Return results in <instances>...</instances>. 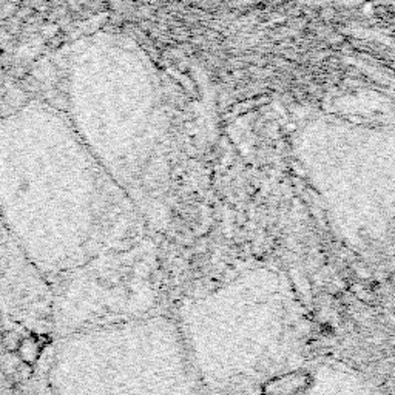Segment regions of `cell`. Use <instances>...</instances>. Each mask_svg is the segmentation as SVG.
Instances as JSON below:
<instances>
[{
  "instance_id": "6da1fadb",
  "label": "cell",
  "mask_w": 395,
  "mask_h": 395,
  "mask_svg": "<svg viewBox=\"0 0 395 395\" xmlns=\"http://www.w3.org/2000/svg\"><path fill=\"white\" fill-rule=\"evenodd\" d=\"M0 218L48 270L77 269L117 238L97 210L88 156L54 108L28 102L0 117Z\"/></svg>"
},
{
  "instance_id": "7a4b0ae2",
  "label": "cell",
  "mask_w": 395,
  "mask_h": 395,
  "mask_svg": "<svg viewBox=\"0 0 395 395\" xmlns=\"http://www.w3.org/2000/svg\"><path fill=\"white\" fill-rule=\"evenodd\" d=\"M176 321L210 395H280L310 361L309 314L292 281L272 267L189 300Z\"/></svg>"
},
{
  "instance_id": "3957f363",
  "label": "cell",
  "mask_w": 395,
  "mask_h": 395,
  "mask_svg": "<svg viewBox=\"0 0 395 395\" xmlns=\"http://www.w3.org/2000/svg\"><path fill=\"white\" fill-rule=\"evenodd\" d=\"M54 377L57 395H210L164 314L70 334Z\"/></svg>"
},
{
  "instance_id": "277c9868",
  "label": "cell",
  "mask_w": 395,
  "mask_h": 395,
  "mask_svg": "<svg viewBox=\"0 0 395 395\" xmlns=\"http://www.w3.org/2000/svg\"><path fill=\"white\" fill-rule=\"evenodd\" d=\"M80 267L84 272L68 284L73 303L62 321L74 334L161 314L155 266L136 259L128 247L102 253Z\"/></svg>"
},
{
  "instance_id": "5b68a950",
  "label": "cell",
  "mask_w": 395,
  "mask_h": 395,
  "mask_svg": "<svg viewBox=\"0 0 395 395\" xmlns=\"http://www.w3.org/2000/svg\"><path fill=\"white\" fill-rule=\"evenodd\" d=\"M280 395H380L364 375L340 361L310 360Z\"/></svg>"
},
{
  "instance_id": "8992f818",
  "label": "cell",
  "mask_w": 395,
  "mask_h": 395,
  "mask_svg": "<svg viewBox=\"0 0 395 395\" xmlns=\"http://www.w3.org/2000/svg\"><path fill=\"white\" fill-rule=\"evenodd\" d=\"M17 352L20 355V360H22L25 364H31L39 357V344L34 340L27 338L24 341H20V346H19Z\"/></svg>"
},
{
  "instance_id": "52a82bcc",
  "label": "cell",
  "mask_w": 395,
  "mask_h": 395,
  "mask_svg": "<svg viewBox=\"0 0 395 395\" xmlns=\"http://www.w3.org/2000/svg\"><path fill=\"white\" fill-rule=\"evenodd\" d=\"M2 343L10 352H14L20 346V338L16 332H7V334H4V337H2Z\"/></svg>"
},
{
  "instance_id": "ba28073f",
  "label": "cell",
  "mask_w": 395,
  "mask_h": 395,
  "mask_svg": "<svg viewBox=\"0 0 395 395\" xmlns=\"http://www.w3.org/2000/svg\"><path fill=\"white\" fill-rule=\"evenodd\" d=\"M5 235H8V233L5 230V225L2 222V218H0V253H2L4 245H5Z\"/></svg>"
}]
</instances>
